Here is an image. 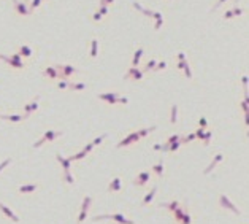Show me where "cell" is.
<instances>
[{
  "label": "cell",
  "instance_id": "bcb514c9",
  "mask_svg": "<svg viewBox=\"0 0 249 224\" xmlns=\"http://www.w3.org/2000/svg\"><path fill=\"white\" fill-rule=\"evenodd\" d=\"M198 124H200V127H202V129H205L206 126H208V121H206V118H200Z\"/></svg>",
  "mask_w": 249,
  "mask_h": 224
},
{
  "label": "cell",
  "instance_id": "74e56055",
  "mask_svg": "<svg viewBox=\"0 0 249 224\" xmlns=\"http://www.w3.org/2000/svg\"><path fill=\"white\" fill-rule=\"evenodd\" d=\"M163 68H167V62H165V60H162V62H159V64H156L154 72H160V70H163Z\"/></svg>",
  "mask_w": 249,
  "mask_h": 224
},
{
  "label": "cell",
  "instance_id": "60d3db41",
  "mask_svg": "<svg viewBox=\"0 0 249 224\" xmlns=\"http://www.w3.org/2000/svg\"><path fill=\"white\" fill-rule=\"evenodd\" d=\"M68 83H70L68 80H60V81L57 83V88H59V89H68Z\"/></svg>",
  "mask_w": 249,
  "mask_h": 224
},
{
  "label": "cell",
  "instance_id": "7c38bea8",
  "mask_svg": "<svg viewBox=\"0 0 249 224\" xmlns=\"http://www.w3.org/2000/svg\"><path fill=\"white\" fill-rule=\"evenodd\" d=\"M38 103H40V95H37L30 103H25V107H24V115L29 118L32 113H35V111L38 110Z\"/></svg>",
  "mask_w": 249,
  "mask_h": 224
},
{
  "label": "cell",
  "instance_id": "f907efd6",
  "mask_svg": "<svg viewBox=\"0 0 249 224\" xmlns=\"http://www.w3.org/2000/svg\"><path fill=\"white\" fill-rule=\"evenodd\" d=\"M117 103H124V105H127V103H129V99H127V97H117Z\"/></svg>",
  "mask_w": 249,
  "mask_h": 224
},
{
  "label": "cell",
  "instance_id": "9c48e42d",
  "mask_svg": "<svg viewBox=\"0 0 249 224\" xmlns=\"http://www.w3.org/2000/svg\"><path fill=\"white\" fill-rule=\"evenodd\" d=\"M149 180H151V172H149V170H144V172L138 173L136 177H135L133 184H135V186L143 188V186H146V184H148V181H149Z\"/></svg>",
  "mask_w": 249,
  "mask_h": 224
},
{
  "label": "cell",
  "instance_id": "ab89813d",
  "mask_svg": "<svg viewBox=\"0 0 249 224\" xmlns=\"http://www.w3.org/2000/svg\"><path fill=\"white\" fill-rule=\"evenodd\" d=\"M106 137H108L106 134H103V135H100V137H97V138L94 140V142H91V143H92L94 146H97V145H100V143H102V142H103V140H105Z\"/></svg>",
  "mask_w": 249,
  "mask_h": 224
},
{
  "label": "cell",
  "instance_id": "1f68e13d",
  "mask_svg": "<svg viewBox=\"0 0 249 224\" xmlns=\"http://www.w3.org/2000/svg\"><path fill=\"white\" fill-rule=\"evenodd\" d=\"M183 143H181V138L179 140H176V142H173L170 146H168V153H175L176 150H179V146H181Z\"/></svg>",
  "mask_w": 249,
  "mask_h": 224
},
{
  "label": "cell",
  "instance_id": "816d5d0a",
  "mask_svg": "<svg viewBox=\"0 0 249 224\" xmlns=\"http://www.w3.org/2000/svg\"><path fill=\"white\" fill-rule=\"evenodd\" d=\"M92 19L95 21V22H99V21L102 19V15H100V13H99V11H97V13H94V16H92Z\"/></svg>",
  "mask_w": 249,
  "mask_h": 224
},
{
  "label": "cell",
  "instance_id": "7dc6e473",
  "mask_svg": "<svg viewBox=\"0 0 249 224\" xmlns=\"http://www.w3.org/2000/svg\"><path fill=\"white\" fill-rule=\"evenodd\" d=\"M243 13H244L243 8H233V15H235V16H241Z\"/></svg>",
  "mask_w": 249,
  "mask_h": 224
},
{
  "label": "cell",
  "instance_id": "83f0119b",
  "mask_svg": "<svg viewBox=\"0 0 249 224\" xmlns=\"http://www.w3.org/2000/svg\"><path fill=\"white\" fill-rule=\"evenodd\" d=\"M87 86L84 84V83H68V89L72 91H84Z\"/></svg>",
  "mask_w": 249,
  "mask_h": 224
},
{
  "label": "cell",
  "instance_id": "f1b7e54d",
  "mask_svg": "<svg viewBox=\"0 0 249 224\" xmlns=\"http://www.w3.org/2000/svg\"><path fill=\"white\" fill-rule=\"evenodd\" d=\"M178 121V105H171V116H170V122L176 124Z\"/></svg>",
  "mask_w": 249,
  "mask_h": 224
},
{
  "label": "cell",
  "instance_id": "db71d44e",
  "mask_svg": "<svg viewBox=\"0 0 249 224\" xmlns=\"http://www.w3.org/2000/svg\"><path fill=\"white\" fill-rule=\"evenodd\" d=\"M243 86H244V91H247V76L246 75L243 76Z\"/></svg>",
  "mask_w": 249,
  "mask_h": 224
},
{
  "label": "cell",
  "instance_id": "4fadbf2b",
  "mask_svg": "<svg viewBox=\"0 0 249 224\" xmlns=\"http://www.w3.org/2000/svg\"><path fill=\"white\" fill-rule=\"evenodd\" d=\"M222 159H224V154H222V153H217V154L214 156V159L211 160V164H210V165H208V167H206V169L203 170V175H210V173L214 170V167H216L217 164L222 162Z\"/></svg>",
  "mask_w": 249,
  "mask_h": 224
},
{
  "label": "cell",
  "instance_id": "44dd1931",
  "mask_svg": "<svg viewBox=\"0 0 249 224\" xmlns=\"http://www.w3.org/2000/svg\"><path fill=\"white\" fill-rule=\"evenodd\" d=\"M187 212V208H186L184 205H179L175 212H173V215H175V219H176V222H181V219H183V216H184V213Z\"/></svg>",
  "mask_w": 249,
  "mask_h": 224
},
{
  "label": "cell",
  "instance_id": "8992f818",
  "mask_svg": "<svg viewBox=\"0 0 249 224\" xmlns=\"http://www.w3.org/2000/svg\"><path fill=\"white\" fill-rule=\"evenodd\" d=\"M0 59L5 60L8 65L15 67V68H24V62L21 60V56H19V54H13L11 57H8V56H3V54H0Z\"/></svg>",
  "mask_w": 249,
  "mask_h": 224
},
{
  "label": "cell",
  "instance_id": "4dcf8cb0",
  "mask_svg": "<svg viewBox=\"0 0 249 224\" xmlns=\"http://www.w3.org/2000/svg\"><path fill=\"white\" fill-rule=\"evenodd\" d=\"M87 156V153H84V151H79V153H76V154H73V156H70L68 159L72 160V162H75V160H81V159H84Z\"/></svg>",
  "mask_w": 249,
  "mask_h": 224
},
{
  "label": "cell",
  "instance_id": "d6a6232c",
  "mask_svg": "<svg viewBox=\"0 0 249 224\" xmlns=\"http://www.w3.org/2000/svg\"><path fill=\"white\" fill-rule=\"evenodd\" d=\"M179 224H192V215L189 213V212H186L184 213V216H183V219H181V222Z\"/></svg>",
  "mask_w": 249,
  "mask_h": 224
},
{
  "label": "cell",
  "instance_id": "7402d4cb",
  "mask_svg": "<svg viewBox=\"0 0 249 224\" xmlns=\"http://www.w3.org/2000/svg\"><path fill=\"white\" fill-rule=\"evenodd\" d=\"M43 75L46 76V78H51V80L59 78V72H57V68H56V67H48L45 72H43Z\"/></svg>",
  "mask_w": 249,
  "mask_h": 224
},
{
  "label": "cell",
  "instance_id": "3957f363",
  "mask_svg": "<svg viewBox=\"0 0 249 224\" xmlns=\"http://www.w3.org/2000/svg\"><path fill=\"white\" fill-rule=\"evenodd\" d=\"M60 135H62V132H60V130H46V132H45V135L41 137L38 142L33 143V148L37 150V148H40V146H43L46 142H52V140L59 138Z\"/></svg>",
  "mask_w": 249,
  "mask_h": 224
},
{
  "label": "cell",
  "instance_id": "d4e9b609",
  "mask_svg": "<svg viewBox=\"0 0 249 224\" xmlns=\"http://www.w3.org/2000/svg\"><path fill=\"white\" fill-rule=\"evenodd\" d=\"M143 53H144L143 48H140V50H136V51H135V54H133V59H132V67H138V64H140V59H141Z\"/></svg>",
  "mask_w": 249,
  "mask_h": 224
},
{
  "label": "cell",
  "instance_id": "cb8c5ba5",
  "mask_svg": "<svg viewBox=\"0 0 249 224\" xmlns=\"http://www.w3.org/2000/svg\"><path fill=\"white\" fill-rule=\"evenodd\" d=\"M62 180H64V183L67 184H75V177L72 175L70 170H64V175H62Z\"/></svg>",
  "mask_w": 249,
  "mask_h": 224
},
{
  "label": "cell",
  "instance_id": "d6986e66",
  "mask_svg": "<svg viewBox=\"0 0 249 224\" xmlns=\"http://www.w3.org/2000/svg\"><path fill=\"white\" fill-rule=\"evenodd\" d=\"M153 173H156L159 178H162L163 177V173H165V164H163V160L160 159L156 165H153Z\"/></svg>",
  "mask_w": 249,
  "mask_h": 224
},
{
  "label": "cell",
  "instance_id": "277c9868",
  "mask_svg": "<svg viewBox=\"0 0 249 224\" xmlns=\"http://www.w3.org/2000/svg\"><path fill=\"white\" fill-rule=\"evenodd\" d=\"M91 204H92V197H91V195H86V197L82 199V204H81L78 218H76L78 224H82V222L86 221V218H87V210H89V207H91Z\"/></svg>",
  "mask_w": 249,
  "mask_h": 224
},
{
  "label": "cell",
  "instance_id": "8fae6325",
  "mask_svg": "<svg viewBox=\"0 0 249 224\" xmlns=\"http://www.w3.org/2000/svg\"><path fill=\"white\" fill-rule=\"evenodd\" d=\"M13 5H15V8L16 11L19 13L21 16H27V15H30V11H29V6L25 5V0H11Z\"/></svg>",
  "mask_w": 249,
  "mask_h": 224
},
{
  "label": "cell",
  "instance_id": "9a60e30c",
  "mask_svg": "<svg viewBox=\"0 0 249 224\" xmlns=\"http://www.w3.org/2000/svg\"><path fill=\"white\" fill-rule=\"evenodd\" d=\"M100 100H103V102H106V103H109V105H116L117 103V95L116 92H106V94H99L97 95Z\"/></svg>",
  "mask_w": 249,
  "mask_h": 224
},
{
  "label": "cell",
  "instance_id": "2e32d148",
  "mask_svg": "<svg viewBox=\"0 0 249 224\" xmlns=\"http://www.w3.org/2000/svg\"><path fill=\"white\" fill-rule=\"evenodd\" d=\"M37 189H40V184L37 183H30V184H22L18 188V192L19 194H33Z\"/></svg>",
  "mask_w": 249,
  "mask_h": 224
},
{
  "label": "cell",
  "instance_id": "f6af8a7d",
  "mask_svg": "<svg viewBox=\"0 0 249 224\" xmlns=\"http://www.w3.org/2000/svg\"><path fill=\"white\" fill-rule=\"evenodd\" d=\"M92 150H94V145H92V143H87V145L84 146V148H82V151L87 153V154H89V153H91Z\"/></svg>",
  "mask_w": 249,
  "mask_h": 224
},
{
  "label": "cell",
  "instance_id": "8d00e7d4",
  "mask_svg": "<svg viewBox=\"0 0 249 224\" xmlns=\"http://www.w3.org/2000/svg\"><path fill=\"white\" fill-rule=\"evenodd\" d=\"M195 138H198V140H202V142H203V138H205V129L198 127L195 130Z\"/></svg>",
  "mask_w": 249,
  "mask_h": 224
},
{
  "label": "cell",
  "instance_id": "f546056e",
  "mask_svg": "<svg viewBox=\"0 0 249 224\" xmlns=\"http://www.w3.org/2000/svg\"><path fill=\"white\" fill-rule=\"evenodd\" d=\"M156 129H157L156 126H153V127H148V129H141V130H136V132H138V135H140V138H144L146 135H149L151 132H154Z\"/></svg>",
  "mask_w": 249,
  "mask_h": 224
},
{
  "label": "cell",
  "instance_id": "9f6ffc18",
  "mask_svg": "<svg viewBox=\"0 0 249 224\" xmlns=\"http://www.w3.org/2000/svg\"><path fill=\"white\" fill-rule=\"evenodd\" d=\"M184 62H186V60H179V62H178V70H183V67H184Z\"/></svg>",
  "mask_w": 249,
  "mask_h": 224
},
{
  "label": "cell",
  "instance_id": "11a10c76",
  "mask_svg": "<svg viewBox=\"0 0 249 224\" xmlns=\"http://www.w3.org/2000/svg\"><path fill=\"white\" fill-rule=\"evenodd\" d=\"M178 59H179V60H186V56H184L183 51H181V53H178Z\"/></svg>",
  "mask_w": 249,
  "mask_h": 224
},
{
  "label": "cell",
  "instance_id": "f35d334b",
  "mask_svg": "<svg viewBox=\"0 0 249 224\" xmlns=\"http://www.w3.org/2000/svg\"><path fill=\"white\" fill-rule=\"evenodd\" d=\"M211 137H213V134H211V132H210V130H208V132L205 130V138H203V143H205L206 146H208V145L211 143Z\"/></svg>",
  "mask_w": 249,
  "mask_h": 224
},
{
  "label": "cell",
  "instance_id": "681fc988",
  "mask_svg": "<svg viewBox=\"0 0 249 224\" xmlns=\"http://www.w3.org/2000/svg\"><path fill=\"white\" fill-rule=\"evenodd\" d=\"M235 15H233V10H229V11H225L224 13V18L225 19H230V18H233Z\"/></svg>",
  "mask_w": 249,
  "mask_h": 224
},
{
  "label": "cell",
  "instance_id": "5bb4252c",
  "mask_svg": "<svg viewBox=\"0 0 249 224\" xmlns=\"http://www.w3.org/2000/svg\"><path fill=\"white\" fill-rule=\"evenodd\" d=\"M122 191V181L119 177H114L108 184V192H121Z\"/></svg>",
  "mask_w": 249,
  "mask_h": 224
},
{
  "label": "cell",
  "instance_id": "7bdbcfd3",
  "mask_svg": "<svg viewBox=\"0 0 249 224\" xmlns=\"http://www.w3.org/2000/svg\"><path fill=\"white\" fill-rule=\"evenodd\" d=\"M99 13L102 16H105L106 13H108V5H100V10H99Z\"/></svg>",
  "mask_w": 249,
  "mask_h": 224
},
{
  "label": "cell",
  "instance_id": "52a82bcc",
  "mask_svg": "<svg viewBox=\"0 0 249 224\" xmlns=\"http://www.w3.org/2000/svg\"><path fill=\"white\" fill-rule=\"evenodd\" d=\"M140 135H138V132H132V134H129L126 138H122L119 143H117V148H124V146H130V145H133L136 142H140Z\"/></svg>",
  "mask_w": 249,
  "mask_h": 224
},
{
  "label": "cell",
  "instance_id": "6f0895ef",
  "mask_svg": "<svg viewBox=\"0 0 249 224\" xmlns=\"http://www.w3.org/2000/svg\"><path fill=\"white\" fill-rule=\"evenodd\" d=\"M114 2V0H105V3H103V5H109V3H113Z\"/></svg>",
  "mask_w": 249,
  "mask_h": 224
},
{
  "label": "cell",
  "instance_id": "30bf717a",
  "mask_svg": "<svg viewBox=\"0 0 249 224\" xmlns=\"http://www.w3.org/2000/svg\"><path fill=\"white\" fill-rule=\"evenodd\" d=\"M0 212H2V213L6 216V218H8L10 221H13V222H19V221H21L19 216H18L15 212H13V210H11L8 205H5L3 202H0Z\"/></svg>",
  "mask_w": 249,
  "mask_h": 224
},
{
  "label": "cell",
  "instance_id": "c3c4849f",
  "mask_svg": "<svg viewBox=\"0 0 249 224\" xmlns=\"http://www.w3.org/2000/svg\"><path fill=\"white\" fill-rule=\"evenodd\" d=\"M224 2H227V0H217V2H216V5H214L213 8H211V11H216V8H219V6L222 5Z\"/></svg>",
  "mask_w": 249,
  "mask_h": 224
},
{
  "label": "cell",
  "instance_id": "f5cc1de1",
  "mask_svg": "<svg viewBox=\"0 0 249 224\" xmlns=\"http://www.w3.org/2000/svg\"><path fill=\"white\" fill-rule=\"evenodd\" d=\"M153 150H154V151H162V145H160V143H156V145L153 146Z\"/></svg>",
  "mask_w": 249,
  "mask_h": 224
},
{
  "label": "cell",
  "instance_id": "e575fe53",
  "mask_svg": "<svg viewBox=\"0 0 249 224\" xmlns=\"http://www.w3.org/2000/svg\"><path fill=\"white\" fill-rule=\"evenodd\" d=\"M156 64H157V60H154V59H151L146 65H144V68H143V72H149V70H154V67H156Z\"/></svg>",
  "mask_w": 249,
  "mask_h": 224
},
{
  "label": "cell",
  "instance_id": "4316f807",
  "mask_svg": "<svg viewBox=\"0 0 249 224\" xmlns=\"http://www.w3.org/2000/svg\"><path fill=\"white\" fill-rule=\"evenodd\" d=\"M19 56H24V57H30L32 56V50H30V46H27V45H22L19 48Z\"/></svg>",
  "mask_w": 249,
  "mask_h": 224
},
{
  "label": "cell",
  "instance_id": "7a4b0ae2",
  "mask_svg": "<svg viewBox=\"0 0 249 224\" xmlns=\"http://www.w3.org/2000/svg\"><path fill=\"white\" fill-rule=\"evenodd\" d=\"M217 204H219V207L220 208H224V210H229V212H232V213H235V215H241V212H240V210L237 208V205H235L233 204V202L229 199V197H227V195L225 194H220L219 195V200H217Z\"/></svg>",
  "mask_w": 249,
  "mask_h": 224
},
{
  "label": "cell",
  "instance_id": "ba28073f",
  "mask_svg": "<svg viewBox=\"0 0 249 224\" xmlns=\"http://www.w3.org/2000/svg\"><path fill=\"white\" fill-rule=\"evenodd\" d=\"M143 70H140L138 67H130L127 70V73L124 75V80H135V81H140L143 78Z\"/></svg>",
  "mask_w": 249,
  "mask_h": 224
},
{
  "label": "cell",
  "instance_id": "ac0fdd59",
  "mask_svg": "<svg viewBox=\"0 0 249 224\" xmlns=\"http://www.w3.org/2000/svg\"><path fill=\"white\" fill-rule=\"evenodd\" d=\"M156 192H157V186H153V189H151L146 195H144V199H143V202H141V205H143V207H148L151 202H153V199L156 197Z\"/></svg>",
  "mask_w": 249,
  "mask_h": 224
},
{
  "label": "cell",
  "instance_id": "ee69618b",
  "mask_svg": "<svg viewBox=\"0 0 249 224\" xmlns=\"http://www.w3.org/2000/svg\"><path fill=\"white\" fill-rule=\"evenodd\" d=\"M162 24H163V18H159V19H156V26H154V29L156 30H159L162 27Z\"/></svg>",
  "mask_w": 249,
  "mask_h": 224
},
{
  "label": "cell",
  "instance_id": "b9f144b4",
  "mask_svg": "<svg viewBox=\"0 0 249 224\" xmlns=\"http://www.w3.org/2000/svg\"><path fill=\"white\" fill-rule=\"evenodd\" d=\"M11 162H13V159H11V157H8V159H5V160H3V162H2V164H0V172H2V170L5 169V167H8V165H10Z\"/></svg>",
  "mask_w": 249,
  "mask_h": 224
},
{
  "label": "cell",
  "instance_id": "603a6c76",
  "mask_svg": "<svg viewBox=\"0 0 249 224\" xmlns=\"http://www.w3.org/2000/svg\"><path fill=\"white\" fill-rule=\"evenodd\" d=\"M181 205L178 200H171V202H167V204H159V208H167L170 212H175V210Z\"/></svg>",
  "mask_w": 249,
  "mask_h": 224
},
{
  "label": "cell",
  "instance_id": "680465c9",
  "mask_svg": "<svg viewBox=\"0 0 249 224\" xmlns=\"http://www.w3.org/2000/svg\"><path fill=\"white\" fill-rule=\"evenodd\" d=\"M233 2H235V3H237V2H238V0H233Z\"/></svg>",
  "mask_w": 249,
  "mask_h": 224
},
{
  "label": "cell",
  "instance_id": "6da1fadb",
  "mask_svg": "<svg viewBox=\"0 0 249 224\" xmlns=\"http://www.w3.org/2000/svg\"><path fill=\"white\" fill-rule=\"evenodd\" d=\"M105 219H111L117 224H135L133 219L127 218L126 215L122 213H109V215H97L92 218V221H105Z\"/></svg>",
  "mask_w": 249,
  "mask_h": 224
},
{
  "label": "cell",
  "instance_id": "e0dca14e",
  "mask_svg": "<svg viewBox=\"0 0 249 224\" xmlns=\"http://www.w3.org/2000/svg\"><path fill=\"white\" fill-rule=\"evenodd\" d=\"M0 118L5 121H11V122H21V121L27 119L25 115H0Z\"/></svg>",
  "mask_w": 249,
  "mask_h": 224
},
{
  "label": "cell",
  "instance_id": "5b68a950",
  "mask_svg": "<svg viewBox=\"0 0 249 224\" xmlns=\"http://www.w3.org/2000/svg\"><path fill=\"white\" fill-rule=\"evenodd\" d=\"M54 67L57 68L60 80H67L68 76H72L73 73H79V68L72 67V65H60V64H57V65H54Z\"/></svg>",
  "mask_w": 249,
  "mask_h": 224
},
{
  "label": "cell",
  "instance_id": "836d02e7",
  "mask_svg": "<svg viewBox=\"0 0 249 224\" xmlns=\"http://www.w3.org/2000/svg\"><path fill=\"white\" fill-rule=\"evenodd\" d=\"M183 70H184V73H186V78H192V72H190V65H189V62L186 60L184 62V67H183Z\"/></svg>",
  "mask_w": 249,
  "mask_h": 224
},
{
  "label": "cell",
  "instance_id": "ffe728a7",
  "mask_svg": "<svg viewBox=\"0 0 249 224\" xmlns=\"http://www.w3.org/2000/svg\"><path fill=\"white\" fill-rule=\"evenodd\" d=\"M56 157H57V160L60 162L62 169H64V170H70V165H72V160H70V159H68V157H64L62 154H56Z\"/></svg>",
  "mask_w": 249,
  "mask_h": 224
},
{
  "label": "cell",
  "instance_id": "d590c367",
  "mask_svg": "<svg viewBox=\"0 0 249 224\" xmlns=\"http://www.w3.org/2000/svg\"><path fill=\"white\" fill-rule=\"evenodd\" d=\"M43 2V0H32V3H30V6H29V11L32 13V11H35L38 6H40V3Z\"/></svg>",
  "mask_w": 249,
  "mask_h": 224
},
{
  "label": "cell",
  "instance_id": "484cf974",
  "mask_svg": "<svg viewBox=\"0 0 249 224\" xmlns=\"http://www.w3.org/2000/svg\"><path fill=\"white\" fill-rule=\"evenodd\" d=\"M99 54V41L97 38H92L91 40V57H97Z\"/></svg>",
  "mask_w": 249,
  "mask_h": 224
}]
</instances>
